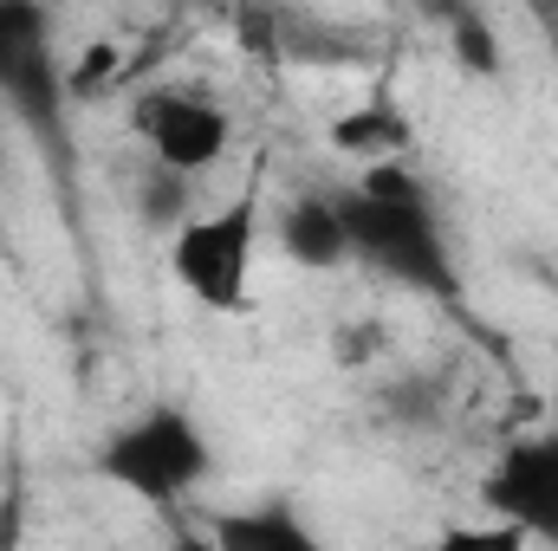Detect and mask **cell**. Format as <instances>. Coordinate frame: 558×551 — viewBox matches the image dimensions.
Wrapping results in <instances>:
<instances>
[{"label": "cell", "mask_w": 558, "mask_h": 551, "mask_svg": "<svg viewBox=\"0 0 558 551\" xmlns=\"http://www.w3.org/2000/svg\"><path fill=\"white\" fill-rule=\"evenodd\" d=\"M331 195H338V215H344V234H351V260L377 267L390 285L435 298V305L461 298V273H454L441 215H435V201H428V188H422V175L410 162L357 169V182L331 188Z\"/></svg>", "instance_id": "6da1fadb"}, {"label": "cell", "mask_w": 558, "mask_h": 551, "mask_svg": "<svg viewBox=\"0 0 558 551\" xmlns=\"http://www.w3.org/2000/svg\"><path fill=\"white\" fill-rule=\"evenodd\" d=\"M98 480L118 487L124 500L175 513L189 493L208 487L215 474V441L195 421V409L182 403H143L137 415H124L105 441H98Z\"/></svg>", "instance_id": "7a4b0ae2"}, {"label": "cell", "mask_w": 558, "mask_h": 551, "mask_svg": "<svg viewBox=\"0 0 558 551\" xmlns=\"http://www.w3.org/2000/svg\"><path fill=\"white\" fill-rule=\"evenodd\" d=\"M254 254H260V195H234L228 208H208L169 234V279L221 318H241L254 305Z\"/></svg>", "instance_id": "3957f363"}, {"label": "cell", "mask_w": 558, "mask_h": 551, "mask_svg": "<svg viewBox=\"0 0 558 551\" xmlns=\"http://www.w3.org/2000/svg\"><path fill=\"white\" fill-rule=\"evenodd\" d=\"M52 13L33 0H0V105L26 124V137L46 143L52 162H65V65L52 52Z\"/></svg>", "instance_id": "277c9868"}, {"label": "cell", "mask_w": 558, "mask_h": 551, "mask_svg": "<svg viewBox=\"0 0 558 551\" xmlns=\"http://www.w3.org/2000/svg\"><path fill=\"white\" fill-rule=\"evenodd\" d=\"M131 131H137L143 156H156L162 169L175 175H208L228 143H234V118L228 105L208 91V85H182V78H162V85H143L131 91Z\"/></svg>", "instance_id": "5b68a950"}, {"label": "cell", "mask_w": 558, "mask_h": 551, "mask_svg": "<svg viewBox=\"0 0 558 551\" xmlns=\"http://www.w3.org/2000/svg\"><path fill=\"white\" fill-rule=\"evenodd\" d=\"M481 506L487 519L558 551V428H526L494 454L481 474Z\"/></svg>", "instance_id": "8992f818"}, {"label": "cell", "mask_w": 558, "mask_h": 551, "mask_svg": "<svg viewBox=\"0 0 558 551\" xmlns=\"http://www.w3.org/2000/svg\"><path fill=\"white\" fill-rule=\"evenodd\" d=\"M279 254H286L299 273L351 267V234H344L338 195H299V201H286V208H279Z\"/></svg>", "instance_id": "52a82bcc"}, {"label": "cell", "mask_w": 558, "mask_h": 551, "mask_svg": "<svg viewBox=\"0 0 558 551\" xmlns=\"http://www.w3.org/2000/svg\"><path fill=\"white\" fill-rule=\"evenodd\" d=\"M208 546L215 551H325L312 532V519H299V506L260 500V506H228L208 519Z\"/></svg>", "instance_id": "ba28073f"}, {"label": "cell", "mask_w": 558, "mask_h": 551, "mask_svg": "<svg viewBox=\"0 0 558 551\" xmlns=\"http://www.w3.org/2000/svg\"><path fill=\"white\" fill-rule=\"evenodd\" d=\"M410 118H403V105H390V98H377V105H357V111H344V118H331V149L338 156H351V162H364V169H377V162H403L410 156Z\"/></svg>", "instance_id": "9c48e42d"}, {"label": "cell", "mask_w": 558, "mask_h": 551, "mask_svg": "<svg viewBox=\"0 0 558 551\" xmlns=\"http://www.w3.org/2000/svg\"><path fill=\"white\" fill-rule=\"evenodd\" d=\"M131 201H137V221L156 234H175L182 221H195V182L162 169L156 156H143L137 175H131Z\"/></svg>", "instance_id": "30bf717a"}, {"label": "cell", "mask_w": 558, "mask_h": 551, "mask_svg": "<svg viewBox=\"0 0 558 551\" xmlns=\"http://www.w3.org/2000/svg\"><path fill=\"white\" fill-rule=\"evenodd\" d=\"M441 20H448V52H454V65H461L468 78H500V72H507V46H500L494 20H487L481 7H454V13H441Z\"/></svg>", "instance_id": "8fae6325"}, {"label": "cell", "mask_w": 558, "mask_h": 551, "mask_svg": "<svg viewBox=\"0 0 558 551\" xmlns=\"http://www.w3.org/2000/svg\"><path fill=\"white\" fill-rule=\"evenodd\" d=\"M371 421L377 428H397V434H422V428H435L441 421V383L435 377H397V383H384L377 396H371Z\"/></svg>", "instance_id": "7c38bea8"}, {"label": "cell", "mask_w": 558, "mask_h": 551, "mask_svg": "<svg viewBox=\"0 0 558 551\" xmlns=\"http://www.w3.org/2000/svg\"><path fill=\"white\" fill-rule=\"evenodd\" d=\"M111 91H124V52L111 39H92L65 65V98L72 105H92V98H111Z\"/></svg>", "instance_id": "4fadbf2b"}, {"label": "cell", "mask_w": 558, "mask_h": 551, "mask_svg": "<svg viewBox=\"0 0 558 551\" xmlns=\"http://www.w3.org/2000/svg\"><path fill=\"white\" fill-rule=\"evenodd\" d=\"M428 551H533L526 532H513V526H500V519H448Z\"/></svg>", "instance_id": "5bb4252c"}, {"label": "cell", "mask_w": 558, "mask_h": 551, "mask_svg": "<svg viewBox=\"0 0 558 551\" xmlns=\"http://www.w3.org/2000/svg\"><path fill=\"white\" fill-rule=\"evenodd\" d=\"M169 551H215V546H208V526H202V532H182Z\"/></svg>", "instance_id": "9a60e30c"}, {"label": "cell", "mask_w": 558, "mask_h": 551, "mask_svg": "<svg viewBox=\"0 0 558 551\" xmlns=\"http://www.w3.org/2000/svg\"><path fill=\"white\" fill-rule=\"evenodd\" d=\"M0 169H7V137H0Z\"/></svg>", "instance_id": "2e32d148"}]
</instances>
